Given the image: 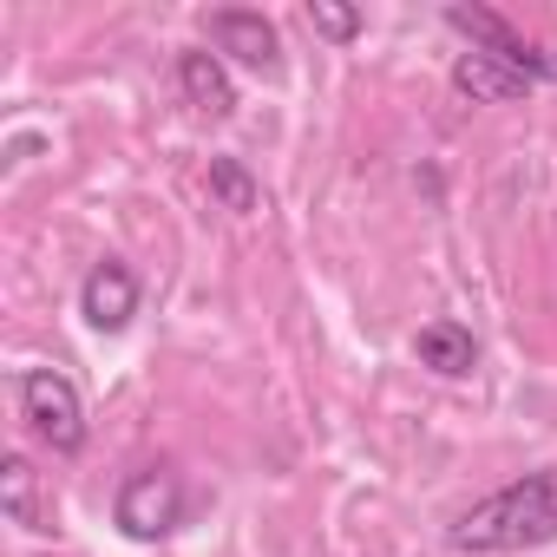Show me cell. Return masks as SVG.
<instances>
[{
    "mask_svg": "<svg viewBox=\"0 0 557 557\" xmlns=\"http://www.w3.org/2000/svg\"><path fill=\"white\" fill-rule=\"evenodd\" d=\"M446 27L472 47V53H492V60H505V66H518L524 79H557V53H544V47H531L498 8H479V0H472V8H466V0H453V8H446Z\"/></svg>",
    "mask_w": 557,
    "mask_h": 557,
    "instance_id": "cell-4",
    "label": "cell"
},
{
    "mask_svg": "<svg viewBox=\"0 0 557 557\" xmlns=\"http://www.w3.org/2000/svg\"><path fill=\"white\" fill-rule=\"evenodd\" d=\"M453 92H466L472 106H518V99L531 92V79H524L518 66H505V60L466 47V53L453 60Z\"/></svg>",
    "mask_w": 557,
    "mask_h": 557,
    "instance_id": "cell-8",
    "label": "cell"
},
{
    "mask_svg": "<svg viewBox=\"0 0 557 557\" xmlns=\"http://www.w3.org/2000/svg\"><path fill=\"white\" fill-rule=\"evenodd\" d=\"M203 184H210V197H216L223 210H236V216H256V210H262V184H256L236 158H210Z\"/></svg>",
    "mask_w": 557,
    "mask_h": 557,
    "instance_id": "cell-11",
    "label": "cell"
},
{
    "mask_svg": "<svg viewBox=\"0 0 557 557\" xmlns=\"http://www.w3.org/2000/svg\"><path fill=\"white\" fill-rule=\"evenodd\" d=\"M79 315H86V329H99V335H125V329H132V315H138V275H132L119 256H106V262L86 269V283H79Z\"/></svg>",
    "mask_w": 557,
    "mask_h": 557,
    "instance_id": "cell-6",
    "label": "cell"
},
{
    "mask_svg": "<svg viewBox=\"0 0 557 557\" xmlns=\"http://www.w3.org/2000/svg\"><path fill=\"white\" fill-rule=\"evenodd\" d=\"M413 355H420V368H433L440 381H466V374L479 368V342H472V329H459V322H426V329L413 335Z\"/></svg>",
    "mask_w": 557,
    "mask_h": 557,
    "instance_id": "cell-10",
    "label": "cell"
},
{
    "mask_svg": "<svg viewBox=\"0 0 557 557\" xmlns=\"http://www.w3.org/2000/svg\"><path fill=\"white\" fill-rule=\"evenodd\" d=\"M309 27L322 34V40H335V47H348V40H361V8H335V0H309Z\"/></svg>",
    "mask_w": 557,
    "mask_h": 557,
    "instance_id": "cell-12",
    "label": "cell"
},
{
    "mask_svg": "<svg viewBox=\"0 0 557 557\" xmlns=\"http://www.w3.org/2000/svg\"><path fill=\"white\" fill-rule=\"evenodd\" d=\"M203 34L236 66H249L262 79H283V40H275V21H262L249 8H216V14H203Z\"/></svg>",
    "mask_w": 557,
    "mask_h": 557,
    "instance_id": "cell-5",
    "label": "cell"
},
{
    "mask_svg": "<svg viewBox=\"0 0 557 557\" xmlns=\"http://www.w3.org/2000/svg\"><path fill=\"white\" fill-rule=\"evenodd\" d=\"M446 544L466 557H505V550L557 544V466H537V472L485 492L472 511H459L446 524Z\"/></svg>",
    "mask_w": 557,
    "mask_h": 557,
    "instance_id": "cell-1",
    "label": "cell"
},
{
    "mask_svg": "<svg viewBox=\"0 0 557 557\" xmlns=\"http://www.w3.org/2000/svg\"><path fill=\"white\" fill-rule=\"evenodd\" d=\"M184 479L171 472V466H145V472H132L125 485H119V498H112V524L125 531V537H138V544H158V537H171L177 524H184Z\"/></svg>",
    "mask_w": 557,
    "mask_h": 557,
    "instance_id": "cell-3",
    "label": "cell"
},
{
    "mask_svg": "<svg viewBox=\"0 0 557 557\" xmlns=\"http://www.w3.org/2000/svg\"><path fill=\"white\" fill-rule=\"evenodd\" d=\"M177 92L203 119H230L236 112V86H230V73H223L216 53H177Z\"/></svg>",
    "mask_w": 557,
    "mask_h": 557,
    "instance_id": "cell-9",
    "label": "cell"
},
{
    "mask_svg": "<svg viewBox=\"0 0 557 557\" xmlns=\"http://www.w3.org/2000/svg\"><path fill=\"white\" fill-rule=\"evenodd\" d=\"M0 511H8L21 531H34V537H47V531H53V498H47V485H40L34 459H21V453L0 459Z\"/></svg>",
    "mask_w": 557,
    "mask_h": 557,
    "instance_id": "cell-7",
    "label": "cell"
},
{
    "mask_svg": "<svg viewBox=\"0 0 557 557\" xmlns=\"http://www.w3.org/2000/svg\"><path fill=\"white\" fill-rule=\"evenodd\" d=\"M21 420L34 426L40 446H53L60 459L86 453V400L60 368H27L21 374Z\"/></svg>",
    "mask_w": 557,
    "mask_h": 557,
    "instance_id": "cell-2",
    "label": "cell"
}]
</instances>
